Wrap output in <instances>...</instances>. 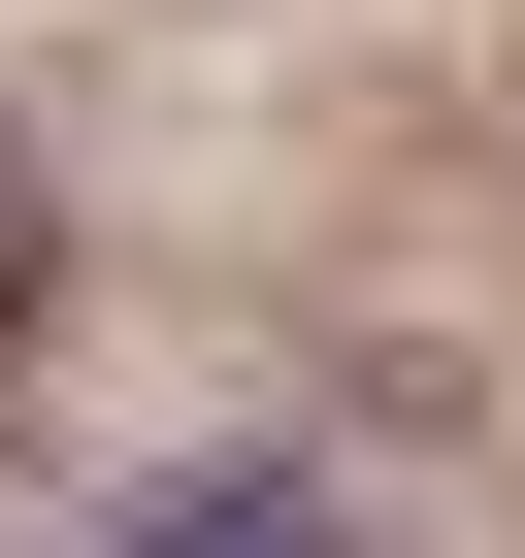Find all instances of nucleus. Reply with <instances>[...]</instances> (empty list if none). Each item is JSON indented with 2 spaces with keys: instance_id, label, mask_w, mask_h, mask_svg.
<instances>
[{
  "instance_id": "nucleus-1",
  "label": "nucleus",
  "mask_w": 525,
  "mask_h": 558,
  "mask_svg": "<svg viewBox=\"0 0 525 558\" xmlns=\"http://www.w3.org/2000/svg\"><path fill=\"white\" fill-rule=\"evenodd\" d=\"M132 558H329V493H262V460H197V493H132Z\"/></svg>"
},
{
  "instance_id": "nucleus-2",
  "label": "nucleus",
  "mask_w": 525,
  "mask_h": 558,
  "mask_svg": "<svg viewBox=\"0 0 525 558\" xmlns=\"http://www.w3.org/2000/svg\"><path fill=\"white\" fill-rule=\"evenodd\" d=\"M66 296V197H34V132H0V329H34Z\"/></svg>"
}]
</instances>
